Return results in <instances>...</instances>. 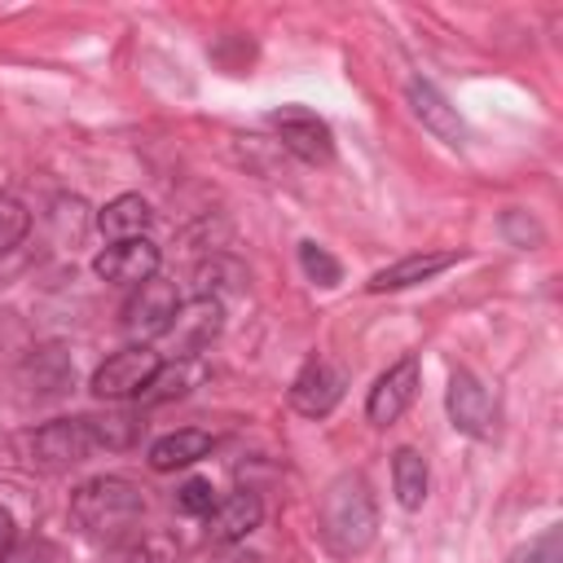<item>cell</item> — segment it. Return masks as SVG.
<instances>
[{
  "mask_svg": "<svg viewBox=\"0 0 563 563\" xmlns=\"http://www.w3.org/2000/svg\"><path fill=\"white\" fill-rule=\"evenodd\" d=\"M18 545V532H13V515L0 506V563H4V554Z\"/></svg>",
  "mask_w": 563,
  "mask_h": 563,
  "instance_id": "obj_24",
  "label": "cell"
},
{
  "mask_svg": "<svg viewBox=\"0 0 563 563\" xmlns=\"http://www.w3.org/2000/svg\"><path fill=\"white\" fill-rule=\"evenodd\" d=\"M409 106H413V114L422 119V128L427 132H435L444 145H462L466 141V123H462V114L449 106V97L435 88V84H427V79H409Z\"/></svg>",
  "mask_w": 563,
  "mask_h": 563,
  "instance_id": "obj_12",
  "label": "cell"
},
{
  "mask_svg": "<svg viewBox=\"0 0 563 563\" xmlns=\"http://www.w3.org/2000/svg\"><path fill=\"white\" fill-rule=\"evenodd\" d=\"M150 220H154V216H150V202H145V198H136V194H119L114 202L101 207L97 229H101L110 242H132V238H145Z\"/></svg>",
  "mask_w": 563,
  "mask_h": 563,
  "instance_id": "obj_14",
  "label": "cell"
},
{
  "mask_svg": "<svg viewBox=\"0 0 563 563\" xmlns=\"http://www.w3.org/2000/svg\"><path fill=\"white\" fill-rule=\"evenodd\" d=\"M343 396V374L330 365V361H308L299 369V378L290 383V405L303 413V418H321L339 405Z\"/></svg>",
  "mask_w": 563,
  "mask_h": 563,
  "instance_id": "obj_11",
  "label": "cell"
},
{
  "mask_svg": "<svg viewBox=\"0 0 563 563\" xmlns=\"http://www.w3.org/2000/svg\"><path fill=\"white\" fill-rule=\"evenodd\" d=\"M449 418H453V427L457 431H466V435H493V396L484 391V383L471 374V369H457L453 378H449Z\"/></svg>",
  "mask_w": 563,
  "mask_h": 563,
  "instance_id": "obj_10",
  "label": "cell"
},
{
  "mask_svg": "<svg viewBox=\"0 0 563 563\" xmlns=\"http://www.w3.org/2000/svg\"><path fill=\"white\" fill-rule=\"evenodd\" d=\"M92 431H97V444L101 449H128L136 440L141 422L128 418V413H106V418H92Z\"/></svg>",
  "mask_w": 563,
  "mask_h": 563,
  "instance_id": "obj_20",
  "label": "cell"
},
{
  "mask_svg": "<svg viewBox=\"0 0 563 563\" xmlns=\"http://www.w3.org/2000/svg\"><path fill=\"white\" fill-rule=\"evenodd\" d=\"M70 515H75V523L88 537H97V541H123L141 523L145 501H141V488L136 484H128L119 475H97V479H88V484L75 488Z\"/></svg>",
  "mask_w": 563,
  "mask_h": 563,
  "instance_id": "obj_1",
  "label": "cell"
},
{
  "mask_svg": "<svg viewBox=\"0 0 563 563\" xmlns=\"http://www.w3.org/2000/svg\"><path fill=\"white\" fill-rule=\"evenodd\" d=\"M207 449H211V435L185 427V431H172V435L154 440V449H150V466H154V471H176V466L198 462Z\"/></svg>",
  "mask_w": 563,
  "mask_h": 563,
  "instance_id": "obj_16",
  "label": "cell"
},
{
  "mask_svg": "<svg viewBox=\"0 0 563 563\" xmlns=\"http://www.w3.org/2000/svg\"><path fill=\"white\" fill-rule=\"evenodd\" d=\"M413 396H418V361H413V356H400V361L374 383V391H369V400H365V413H369L374 427H391V422L413 405Z\"/></svg>",
  "mask_w": 563,
  "mask_h": 563,
  "instance_id": "obj_9",
  "label": "cell"
},
{
  "mask_svg": "<svg viewBox=\"0 0 563 563\" xmlns=\"http://www.w3.org/2000/svg\"><path fill=\"white\" fill-rule=\"evenodd\" d=\"M158 365H163L158 352L132 343V347H123V352H114V356H106V361L97 365V374H92V391H97L101 400H128V396H141V391L154 383Z\"/></svg>",
  "mask_w": 563,
  "mask_h": 563,
  "instance_id": "obj_5",
  "label": "cell"
},
{
  "mask_svg": "<svg viewBox=\"0 0 563 563\" xmlns=\"http://www.w3.org/2000/svg\"><path fill=\"white\" fill-rule=\"evenodd\" d=\"M97 277L114 282V286H141L158 273V246L150 238H132V242H110L101 255H97Z\"/></svg>",
  "mask_w": 563,
  "mask_h": 563,
  "instance_id": "obj_8",
  "label": "cell"
},
{
  "mask_svg": "<svg viewBox=\"0 0 563 563\" xmlns=\"http://www.w3.org/2000/svg\"><path fill=\"white\" fill-rule=\"evenodd\" d=\"M273 128H277L282 145H286L290 154H299L303 163H330V158H334V136H330V128H325L312 110H303V106H282V110H273Z\"/></svg>",
  "mask_w": 563,
  "mask_h": 563,
  "instance_id": "obj_6",
  "label": "cell"
},
{
  "mask_svg": "<svg viewBox=\"0 0 563 563\" xmlns=\"http://www.w3.org/2000/svg\"><path fill=\"white\" fill-rule=\"evenodd\" d=\"M449 264H457V255H453V251L409 255V260H400V264H391V268L374 273V277H369V290H400V286H413V282H427V277L444 273Z\"/></svg>",
  "mask_w": 563,
  "mask_h": 563,
  "instance_id": "obj_15",
  "label": "cell"
},
{
  "mask_svg": "<svg viewBox=\"0 0 563 563\" xmlns=\"http://www.w3.org/2000/svg\"><path fill=\"white\" fill-rule=\"evenodd\" d=\"M26 229H31L26 207H22L18 198L0 194V255H4V251H13V246L26 238Z\"/></svg>",
  "mask_w": 563,
  "mask_h": 563,
  "instance_id": "obj_21",
  "label": "cell"
},
{
  "mask_svg": "<svg viewBox=\"0 0 563 563\" xmlns=\"http://www.w3.org/2000/svg\"><path fill=\"white\" fill-rule=\"evenodd\" d=\"M378 528V510H374V493L361 475H339L325 497H321V537L334 554H361L374 541Z\"/></svg>",
  "mask_w": 563,
  "mask_h": 563,
  "instance_id": "obj_2",
  "label": "cell"
},
{
  "mask_svg": "<svg viewBox=\"0 0 563 563\" xmlns=\"http://www.w3.org/2000/svg\"><path fill=\"white\" fill-rule=\"evenodd\" d=\"M92 449H101L97 431H92V418H57V422H48L31 435V457L44 471L79 466V462H88Z\"/></svg>",
  "mask_w": 563,
  "mask_h": 563,
  "instance_id": "obj_4",
  "label": "cell"
},
{
  "mask_svg": "<svg viewBox=\"0 0 563 563\" xmlns=\"http://www.w3.org/2000/svg\"><path fill=\"white\" fill-rule=\"evenodd\" d=\"M260 515H264V506H260V497L251 488L229 493V497H216V506L207 515V537L211 541H242L246 532L260 528Z\"/></svg>",
  "mask_w": 563,
  "mask_h": 563,
  "instance_id": "obj_13",
  "label": "cell"
},
{
  "mask_svg": "<svg viewBox=\"0 0 563 563\" xmlns=\"http://www.w3.org/2000/svg\"><path fill=\"white\" fill-rule=\"evenodd\" d=\"M176 506L185 510V515H211V506H216V488H211V479H185L180 488H176Z\"/></svg>",
  "mask_w": 563,
  "mask_h": 563,
  "instance_id": "obj_22",
  "label": "cell"
},
{
  "mask_svg": "<svg viewBox=\"0 0 563 563\" xmlns=\"http://www.w3.org/2000/svg\"><path fill=\"white\" fill-rule=\"evenodd\" d=\"M299 264H303V273H308L317 286H334V282L343 277L339 260H334L325 246H317V242H299Z\"/></svg>",
  "mask_w": 563,
  "mask_h": 563,
  "instance_id": "obj_19",
  "label": "cell"
},
{
  "mask_svg": "<svg viewBox=\"0 0 563 563\" xmlns=\"http://www.w3.org/2000/svg\"><path fill=\"white\" fill-rule=\"evenodd\" d=\"M194 361H172V365H158V374H154V383L141 391V400H150V405H158V400H172V396H185L189 391V383H194Z\"/></svg>",
  "mask_w": 563,
  "mask_h": 563,
  "instance_id": "obj_18",
  "label": "cell"
},
{
  "mask_svg": "<svg viewBox=\"0 0 563 563\" xmlns=\"http://www.w3.org/2000/svg\"><path fill=\"white\" fill-rule=\"evenodd\" d=\"M391 484L405 510H418L427 501V462L418 449H396L391 453Z\"/></svg>",
  "mask_w": 563,
  "mask_h": 563,
  "instance_id": "obj_17",
  "label": "cell"
},
{
  "mask_svg": "<svg viewBox=\"0 0 563 563\" xmlns=\"http://www.w3.org/2000/svg\"><path fill=\"white\" fill-rule=\"evenodd\" d=\"M220 325H224L220 299L216 295H198V299H189V303L176 308V321H172L167 339L176 343V356L180 361H194L202 347H211V339L220 334Z\"/></svg>",
  "mask_w": 563,
  "mask_h": 563,
  "instance_id": "obj_7",
  "label": "cell"
},
{
  "mask_svg": "<svg viewBox=\"0 0 563 563\" xmlns=\"http://www.w3.org/2000/svg\"><path fill=\"white\" fill-rule=\"evenodd\" d=\"M176 308H180V295H176V286L172 282H163V277H150V282H141L136 290H132V299L123 303V334L132 339V343H150V339H163L167 330H172V321H176Z\"/></svg>",
  "mask_w": 563,
  "mask_h": 563,
  "instance_id": "obj_3",
  "label": "cell"
},
{
  "mask_svg": "<svg viewBox=\"0 0 563 563\" xmlns=\"http://www.w3.org/2000/svg\"><path fill=\"white\" fill-rule=\"evenodd\" d=\"M4 563H62V550L53 541H26V545H13Z\"/></svg>",
  "mask_w": 563,
  "mask_h": 563,
  "instance_id": "obj_23",
  "label": "cell"
}]
</instances>
